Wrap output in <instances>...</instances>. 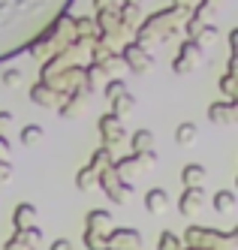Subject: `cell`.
Instances as JSON below:
<instances>
[{
	"instance_id": "cell-1",
	"label": "cell",
	"mask_w": 238,
	"mask_h": 250,
	"mask_svg": "<svg viewBox=\"0 0 238 250\" xmlns=\"http://www.w3.org/2000/svg\"><path fill=\"white\" fill-rule=\"evenodd\" d=\"M72 0H0V63L45 42Z\"/></svg>"
},
{
	"instance_id": "cell-2",
	"label": "cell",
	"mask_w": 238,
	"mask_h": 250,
	"mask_svg": "<svg viewBox=\"0 0 238 250\" xmlns=\"http://www.w3.org/2000/svg\"><path fill=\"white\" fill-rule=\"evenodd\" d=\"M184 238H187V244L193 250H235L238 229L217 232V229H205V226H187Z\"/></svg>"
},
{
	"instance_id": "cell-3",
	"label": "cell",
	"mask_w": 238,
	"mask_h": 250,
	"mask_svg": "<svg viewBox=\"0 0 238 250\" xmlns=\"http://www.w3.org/2000/svg\"><path fill=\"white\" fill-rule=\"evenodd\" d=\"M106 250H142V235L136 229H112L103 238Z\"/></svg>"
},
{
	"instance_id": "cell-4",
	"label": "cell",
	"mask_w": 238,
	"mask_h": 250,
	"mask_svg": "<svg viewBox=\"0 0 238 250\" xmlns=\"http://www.w3.org/2000/svg\"><path fill=\"white\" fill-rule=\"evenodd\" d=\"M121 58H124L127 63H130V69H133V73H148V69H151V63H154V58L148 55V51H142V45H139V42L124 45Z\"/></svg>"
},
{
	"instance_id": "cell-5",
	"label": "cell",
	"mask_w": 238,
	"mask_h": 250,
	"mask_svg": "<svg viewBox=\"0 0 238 250\" xmlns=\"http://www.w3.org/2000/svg\"><path fill=\"white\" fill-rule=\"evenodd\" d=\"M100 133H103V139H106L103 148H112L115 142H124V139H127L124 124H121V118H115V115H103V118H100Z\"/></svg>"
},
{
	"instance_id": "cell-6",
	"label": "cell",
	"mask_w": 238,
	"mask_h": 250,
	"mask_svg": "<svg viewBox=\"0 0 238 250\" xmlns=\"http://www.w3.org/2000/svg\"><path fill=\"white\" fill-rule=\"evenodd\" d=\"M97 181H100V187L106 190V196L112 202H124V193H121V178L115 175V169L112 166H106L100 175H97Z\"/></svg>"
},
{
	"instance_id": "cell-7",
	"label": "cell",
	"mask_w": 238,
	"mask_h": 250,
	"mask_svg": "<svg viewBox=\"0 0 238 250\" xmlns=\"http://www.w3.org/2000/svg\"><path fill=\"white\" fill-rule=\"evenodd\" d=\"M208 121L211 124H235V103H211L208 105Z\"/></svg>"
},
{
	"instance_id": "cell-8",
	"label": "cell",
	"mask_w": 238,
	"mask_h": 250,
	"mask_svg": "<svg viewBox=\"0 0 238 250\" xmlns=\"http://www.w3.org/2000/svg\"><path fill=\"white\" fill-rule=\"evenodd\" d=\"M108 226H112V214L100 211V208H94L87 214V220H85V232H94L100 238H103V229H108Z\"/></svg>"
},
{
	"instance_id": "cell-9",
	"label": "cell",
	"mask_w": 238,
	"mask_h": 250,
	"mask_svg": "<svg viewBox=\"0 0 238 250\" xmlns=\"http://www.w3.org/2000/svg\"><path fill=\"white\" fill-rule=\"evenodd\" d=\"M202 199H205L202 187H184V193H181V199H178V211L190 214V211H196L199 205H202Z\"/></svg>"
},
{
	"instance_id": "cell-10",
	"label": "cell",
	"mask_w": 238,
	"mask_h": 250,
	"mask_svg": "<svg viewBox=\"0 0 238 250\" xmlns=\"http://www.w3.org/2000/svg\"><path fill=\"white\" fill-rule=\"evenodd\" d=\"M166 205H169V193L163 190V187H151L148 193H145V208H148L151 214L166 211Z\"/></svg>"
},
{
	"instance_id": "cell-11",
	"label": "cell",
	"mask_w": 238,
	"mask_h": 250,
	"mask_svg": "<svg viewBox=\"0 0 238 250\" xmlns=\"http://www.w3.org/2000/svg\"><path fill=\"white\" fill-rule=\"evenodd\" d=\"M33 217H36V208H33L30 202H18L15 211H12V226L22 232V229H27V226L33 223Z\"/></svg>"
},
{
	"instance_id": "cell-12",
	"label": "cell",
	"mask_w": 238,
	"mask_h": 250,
	"mask_svg": "<svg viewBox=\"0 0 238 250\" xmlns=\"http://www.w3.org/2000/svg\"><path fill=\"white\" fill-rule=\"evenodd\" d=\"M130 145H133V154H148V151H154V133L151 130H136L133 139H130Z\"/></svg>"
},
{
	"instance_id": "cell-13",
	"label": "cell",
	"mask_w": 238,
	"mask_h": 250,
	"mask_svg": "<svg viewBox=\"0 0 238 250\" xmlns=\"http://www.w3.org/2000/svg\"><path fill=\"white\" fill-rule=\"evenodd\" d=\"M196 136H199V127H196L193 121L178 124V130H175V142H178V145H184V148H187V145H193Z\"/></svg>"
},
{
	"instance_id": "cell-14",
	"label": "cell",
	"mask_w": 238,
	"mask_h": 250,
	"mask_svg": "<svg viewBox=\"0 0 238 250\" xmlns=\"http://www.w3.org/2000/svg\"><path fill=\"white\" fill-rule=\"evenodd\" d=\"M181 181H184V187H199L205 181V169L196 166V163H187L184 169H181Z\"/></svg>"
},
{
	"instance_id": "cell-15",
	"label": "cell",
	"mask_w": 238,
	"mask_h": 250,
	"mask_svg": "<svg viewBox=\"0 0 238 250\" xmlns=\"http://www.w3.org/2000/svg\"><path fill=\"white\" fill-rule=\"evenodd\" d=\"M30 100L36 105H51L54 103V94H51V84L40 82V84H33V91H30Z\"/></svg>"
},
{
	"instance_id": "cell-16",
	"label": "cell",
	"mask_w": 238,
	"mask_h": 250,
	"mask_svg": "<svg viewBox=\"0 0 238 250\" xmlns=\"http://www.w3.org/2000/svg\"><path fill=\"white\" fill-rule=\"evenodd\" d=\"M232 208H235V193H232V190H220V193H214V211L229 214Z\"/></svg>"
},
{
	"instance_id": "cell-17",
	"label": "cell",
	"mask_w": 238,
	"mask_h": 250,
	"mask_svg": "<svg viewBox=\"0 0 238 250\" xmlns=\"http://www.w3.org/2000/svg\"><path fill=\"white\" fill-rule=\"evenodd\" d=\"M130 109H133V97L127 94V91H124V94H118V97L112 100V115H115V118L127 115V112H130Z\"/></svg>"
},
{
	"instance_id": "cell-18",
	"label": "cell",
	"mask_w": 238,
	"mask_h": 250,
	"mask_svg": "<svg viewBox=\"0 0 238 250\" xmlns=\"http://www.w3.org/2000/svg\"><path fill=\"white\" fill-rule=\"evenodd\" d=\"M18 139H22V145H24V148H33L36 142L43 139V127L30 124V127H24V130H22V136H18Z\"/></svg>"
},
{
	"instance_id": "cell-19",
	"label": "cell",
	"mask_w": 238,
	"mask_h": 250,
	"mask_svg": "<svg viewBox=\"0 0 238 250\" xmlns=\"http://www.w3.org/2000/svg\"><path fill=\"white\" fill-rule=\"evenodd\" d=\"M157 250H181L178 235H175V232H169V229H163L160 232V241H157Z\"/></svg>"
},
{
	"instance_id": "cell-20",
	"label": "cell",
	"mask_w": 238,
	"mask_h": 250,
	"mask_svg": "<svg viewBox=\"0 0 238 250\" xmlns=\"http://www.w3.org/2000/svg\"><path fill=\"white\" fill-rule=\"evenodd\" d=\"M108 160H112V151H108V148H100V151H94V157H90V163H87V166L94 169V172H103Z\"/></svg>"
},
{
	"instance_id": "cell-21",
	"label": "cell",
	"mask_w": 238,
	"mask_h": 250,
	"mask_svg": "<svg viewBox=\"0 0 238 250\" xmlns=\"http://www.w3.org/2000/svg\"><path fill=\"white\" fill-rule=\"evenodd\" d=\"M97 175H100V172H94L90 166H85V169L76 175V187H79V190H87V187H90V181H94Z\"/></svg>"
},
{
	"instance_id": "cell-22",
	"label": "cell",
	"mask_w": 238,
	"mask_h": 250,
	"mask_svg": "<svg viewBox=\"0 0 238 250\" xmlns=\"http://www.w3.org/2000/svg\"><path fill=\"white\" fill-rule=\"evenodd\" d=\"M124 91H127V84H124L121 79H112V82L106 84V97H108V100H115V97H118V94H124Z\"/></svg>"
},
{
	"instance_id": "cell-23",
	"label": "cell",
	"mask_w": 238,
	"mask_h": 250,
	"mask_svg": "<svg viewBox=\"0 0 238 250\" xmlns=\"http://www.w3.org/2000/svg\"><path fill=\"white\" fill-rule=\"evenodd\" d=\"M235 73H226L223 79H220V87H223V91H226V97H229V103H235Z\"/></svg>"
},
{
	"instance_id": "cell-24",
	"label": "cell",
	"mask_w": 238,
	"mask_h": 250,
	"mask_svg": "<svg viewBox=\"0 0 238 250\" xmlns=\"http://www.w3.org/2000/svg\"><path fill=\"white\" fill-rule=\"evenodd\" d=\"M3 84H22V69H6L3 73Z\"/></svg>"
},
{
	"instance_id": "cell-25",
	"label": "cell",
	"mask_w": 238,
	"mask_h": 250,
	"mask_svg": "<svg viewBox=\"0 0 238 250\" xmlns=\"http://www.w3.org/2000/svg\"><path fill=\"white\" fill-rule=\"evenodd\" d=\"M72 24H76V30H79V33H87V30H94V21H90V19H76Z\"/></svg>"
},
{
	"instance_id": "cell-26",
	"label": "cell",
	"mask_w": 238,
	"mask_h": 250,
	"mask_svg": "<svg viewBox=\"0 0 238 250\" xmlns=\"http://www.w3.org/2000/svg\"><path fill=\"white\" fill-rule=\"evenodd\" d=\"M48 250H72V241H69V238H58Z\"/></svg>"
},
{
	"instance_id": "cell-27",
	"label": "cell",
	"mask_w": 238,
	"mask_h": 250,
	"mask_svg": "<svg viewBox=\"0 0 238 250\" xmlns=\"http://www.w3.org/2000/svg\"><path fill=\"white\" fill-rule=\"evenodd\" d=\"M9 157V142H6V136H0V160H6Z\"/></svg>"
},
{
	"instance_id": "cell-28",
	"label": "cell",
	"mask_w": 238,
	"mask_h": 250,
	"mask_svg": "<svg viewBox=\"0 0 238 250\" xmlns=\"http://www.w3.org/2000/svg\"><path fill=\"white\" fill-rule=\"evenodd\" d=\"M112 3H115V0H97V9H100V12H106Z\"/></svg>"
},
{
	"instance_id": "cell-29",
	"label": "cell",
	"mask_w": 238,
	"mask_h": 250,
	"mask_svg": "<svg viewBox=\"0 0 238 250\" xmlns=\"http://www.w3.org/2000/svg\"><path fill=\"white\" fill-rule=\"evenodd\" d=\"M211 3H214V0H202V3H199V9H196V15H202V12H205Z\"/></svg>"
},
{
	"instance_id": "cell-30",
	"label": "cell",
	"mask_w": 238,
	"mask_h": 250,
	"mask_svg": "<svg viewBox=\"0 0 238 250\" xmlns=\"http://www.w3.org/2000/svg\"><path fill=\"white\" fill-rule=\"evenodd\" d=\"M181 3H187V0H175V6H181Z\"/></svg>"
}]
</instances>
